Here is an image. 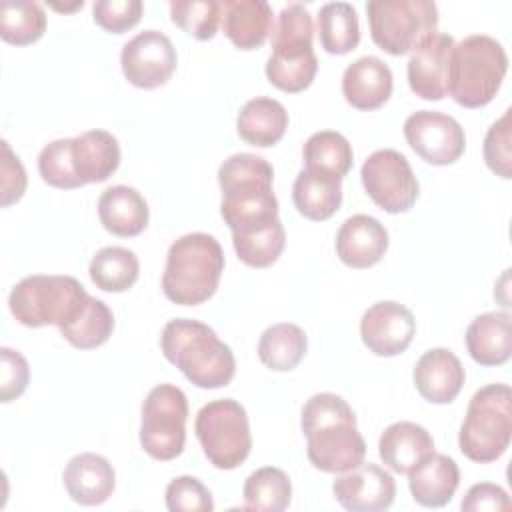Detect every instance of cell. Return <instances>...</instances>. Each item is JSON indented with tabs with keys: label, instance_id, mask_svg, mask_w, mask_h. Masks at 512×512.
<instances>
[{
	"label": "cell",
	"instance_id": "f1b7e54d",
	"mask_svg": "<svg viewBox=\"0 0 512 512\" xmlns=\"http://www.w3.org/2000/svg\"><path fill=\"white\" fill-rule=\"evenodd\" d=\"M288 128V112L286 108L266 96H258L248 100L236 118L238 136L250 146L268 148L280 142Z\"/></svg>",
	"mask_w": 512,
	"mask_h": 512
},
{
	"label": "cell",
	"instance_id": "83f0119b",
	"mask_svg": "<svg viewBox=\"0 0 512 512\" xmlns=\"http://www.w3.org/2000/svg\"><path fill=\"white\" fill-rule=\"evenodd\" d=\"M342 180L318 170L304 168L292 186L296 210L308 220H328L342 204Z\"/></svg>",
	"mask_w": 512,
	"mask_h": 512
},
{
	"label": "cell",
	"instance_id": "e0dca14e",
	"mask_svg": "<svg viewBox=\"0 0 512 512\" xmlns=\"http://www.w3.org/2000/svg\"><path fill=\"white\" fill-rule=\"evenodd\" d=\"M450 34L434 32L420 42L408 60V84L422 100H442L448 94V66L454 48Z\"/></svg>",
	"mask_w": 512,
	"mask_h": 512
},
{
	"label": "cell",
	"instance_id": "d6986e66",
	"mask_svg": "<svg viewBox=\"0 0 512 512\" xmlns=\"http://www.w3.org/2000/svg\"><path fill=\"white\" fill-rule=\"evenodd\" d=\"M386 250L388 232L368 214H354L338 228L336 254L350 268H370L382 260Z\"/></svg>",
	"mask_w": 512,
	"mask_h": 512
},
{
	"label": "cell",
	"instance_id": "603a6c76",
	"mask_svg": "<svg viewBox=\"0 0 512 512\" xmlns=\"http://www.w3.org/2000/svg\"><path fill=\"white\" fill-rule=\"evenodd\" d=\"M378 454L392 472L408 474L422 460L434 454V440L420 424L394 422L382 432L378 440Z\"/></svg>",
	"mask_w": 512,
	"mask_h": 512
},
{
	"label": "cell",
	"instance_id": "4dcf8cb0",
	"mask_svg": "<svg viewBox=\"0 0 512 512\" xmlns=\"http://www.w3.org/2000/svg\"><path fill=\"white\" fill-rule=\"evenodd\" d=\"M316 28L320 46L328 54H346L360 42L356 8L348 2H328L318 10Z\"/></svg>",
	"mask_w": 512,
	"mask_h": 512
},
{
	"label": "cell",
	"instance_id": "30bf717a",
	"mask_svg": "<svg viewBox=\"0 0 512 512\" xmlns=\"http://www.w3.org/2000/svg\"><path fill=\"white\" fill-rule=\"evenodd\" d=\"M200 446L218 470H234L252 450V434L244 406L232 398L204 404L194 420Z\"/></svg>",
	"mask_w": 512,
	"mask_h": 512
},
{
	"label": "cell",
	"instance_id": "5bb4252c",
	"mask_svg": "<svg viewBox=\"0 0 512 512\" xmlns=\"http://www.w3.org/2000/svg\"><path fill=\"white\" fill-rule=\"evenodd\" d=\"M120 64L126 80L138 88L164 86L176 70L178 56L172 40L160 30H144L122 46Z\"/></svg>",
	"mask_w": 512,
	"mask_h": 512
},
{
	"label": "cell",
	"instance_id": "f6af8a7d",
	"mask_svg": "<svg viewBox=\"0 0 512 512\" xmlns=\"http://www.w3.org/2000/svg\"><path fill=\"white\" fill-rule=\"evenodd\" d=\"M460 506L466 512H482V510L498 512V510H508L512 504H510V498L504 488H500L498 484L482 482V484H474L468 488Z\"/></svg>",
	"mask_w": 512,
	"mask_h": 512
},
{
	"label": "cell",
	"instance_id": "d4e9b609",
	"mask_svg": "<svg viewBox=\"0 0 512 512\" xmlns=\"http://www.w3.org/2000/svg\"><path fill=\"white\" fill-rule=\"evenodd\" d=\"M98 216L102 226L122 238L138 236L148 226V204L132 186H110L98 198Z\"/></svg>",
	"mask_w": 512,
	"mask_h": 512
},
{
	"label": "cell",
	"instance_id": "ba28073f",
	"mask_svg": "<svg viewBox=\"0 0 512 512\" xmlns=\"http://www.w3.org/2000/svg\"><path fill=\"white\" fill-rule=\"evenodd\" d=\"M512 438V390L508 384H488L470 398L458 434L460 452L478 464L498 460Z\"/></svg>",
	"mask_w": 512,
	"mask_h": 512
},
{
	"label": "cell",
	"instance_id": "3957f363",
	"mask_svg": "<svg viewBox=\"0 0 512 512\" xmlns=\"http://www.w3.org/2000/svg\"><path fill=\"white\" fill-rule=\"evenodd\" d=\"M160 348L164 358L198 388H222L236 374V358L230 346L200 320L174 318L166 322Z\"/></svg>",
	"mask_w": 512,
	"mask_h": 512
},
{
	"label": "cell",
	"instance_id": "4316f807",
	"mask_svg": "<svg viewBox=\"0 0 512 512\" xmlns=\"http://www.w3.org/2000/svg\"><path fill=\"white\" fill-rule=\"evenodd\" d=\"M72 162L82 184L104 182L120 166V146L106 130H88L72 138Z\"/></svg>",
	"mask_w": 512,
	"mask_h": 512
},
{
	"label": "cell",
	"instance_id": "44dd1931",
	"mask_svg": "<svg viewBox=\"0 0 512 512\" xmlns=\"http://www.w3.org/2000/svg\"><path fill=\"white\" fill-rule=\"evenodd\" d=\"M392 70L378 56H362L346 66L342 74V94L358 110H376L392 94Z\"/></svg>",
	"mask_w": 512,
	"mask_h": 512
},
{
	"label": "cell",
	"instance_id": "4fadbf2b",
	"mask_svg": "<svg viewBox=\"0 0 512 512\" xmlns=\"http://www.w3.org/2000/svg\"><path fill=\"white\" fill-rule=\"evenodd\" d=\"M404 138L408 146L432 166L456 162L466 148L464 128L456 118L438 110L412 112L404 122Z\"/></svg>",
	"mask_w": 512,
	"mask_h": 512
},
{
	"label": "cell",
	"instance_id": "7bdbcfd3",
	"mask_svg": "<svg viewBox=\"0 0 512 512\" xmlns=\"http://www.w3.org/2000/svg\"><path fill=\"white\" fill-rule=\"evenodd\" d=\"M0 366V400L12 402L24 394L30 380V368L18 350L6 346L0 348Z\"/></svg>",
	"mask_w": 512,
	"mask_h": 512
},
{
	"label": "cell",
	"instance_id": "484cf974",
	"mask_svg": "<svg viewBox=\"0 0 512 512\" xmlns=\"http://www.w3.org/2000/svg\"><path fill=\"white\" fill-rule=\"evenodd\" d=\"M512 318L508 312H486L476 316L466 328V348L480 366H500L512 352Z\"/></svg>",
	"mask_w": 512,
	"mask_h": 512
},
{
	"label": "cell",
	"instance_id": "8d00e7d4",
	"mask_svg": "<svg viewBox=\"0 0 512 512\" xmlns=\"http://www.w3.org/2000/svg\"><path fill=\"white\" fill-rule=\"evenodd\" d=\"M232 244L238 258L246 266L266 268L280 258L286 244V232L278 218L268 226H262L250 232L232 234Z\"/></svg>",
	"mask_w": 512,
	"mask_h": 512
},
{
	"label": "cell",
	"instance_id": "74e56055",
	"mask_svg": "<svg viewBox=\"0 0 512 512\" xmlns=\"http://www.w3.org/2000/svg\"><path fill=\"white\" fill-rule=\"evenodd\" d=\"M172 22L196 40H210L220 26V2L218 0H172Z\"/></svg>",
	"mask_w": 512,
	"mask_h": 512
},
{
	"label": "cell",
	"instance_id": "2e32d148",
	"mask_svg": "<svg viewBox=\"0 0 512 512\" xmlns=\"http://www.w3.org/2000/svg\"><path fill=\"white\" fill-rule=\"evenodd\" d=\"M334 498L350 512L388 510L396 496V482L390 472L372 462H362L352 470L340 472L332 484Z\"/></svg>",
	"mask_w": 512,
	"mask_h": 512
},
{
	"label": "cell",
	"instance_id": "52a82bcc",
	"mask_svg": "<svg viewBox=\"0 0 512 512\" xmlns=\"http://www.w3.org/2000/svg\"><path fill=\"white\" fill-rule=\"evenodd\" d=\"M88 300L90 294L72 276L34 274L12 288L8 306L12 316L28 328L54 324L60 330L80 316Z\"/></svg>",
	"mask_w": 512,
	"mask_h": 512
},
{
	"label": "cell",
	"instance_id": "ffe728a7",
	"mask_svg": "<svg viewBox=\"0 0 512 512\" xmlns=\"http://www.w3.org/2000/svg\"><path fill=\"white\" fill-rule=\"evenodd\" d=\"M220 24L240 50L260 48L274 30V12L266 0L220 2Z\"/></svg>",
	"mask_w": 512,
	"mask_h": 512
},
{
	"label": "cell",
	"instance_id": "60d3db41",
	"mask_svg": "<svg viewBox=\"0 0 512 512\" xmlns=\"http://www.w3.org/2000/svg\"><path fill=\"white\" fill-rule=\"evenodd\" d=\"M166 508L170 512H212L210 490L194 476H176L166 486Z\"/></svg>",
	"mask_w": 512,
	"mask_h": 512
},
{
	"label": "cell",
	"instance_id": "ee69618b",
	"mask_svg": "<svg viewBox=\"0 0 512 512\" xmlns=\"http://www.w3.org/2000/svg\"><path fill=\"white\" fill-rule=\"evenodd\" d=\"M26 170L20 158L10 150L8 142L2 140V200L0 204L6 208L18 202L26 190Z\"/></svg>",
	"mask_w": 512,
	"mask_h": 512
},
{
	"label": "cell",
	"instance_id": "277c9868",
	"mask_svg": "<svg viewBox=\"0 0 512 512\" xmlns=\"http://www.w3.org/2000/svg\"><path fill=\"white\" fill-rule=\"evenodd\" d=\"M222 272L224 252L220 242L204 232L184 234L170 244L166 254L164 296L180 306L202 304L216 292Z\"/></svg>",
	"mask_w": 512,
	"mask_h": 512
},
{
	"label": "cell",
	"instance_id": "f546056e",
	"mask_svg": "<svg viewBox=\"0 0 512 512\" xmlns=\"http://www.w3.org/2000/svg\"><path fill=\"white\" fill-rule=\"evenodd\" d=\"M306 350H308L306 332L292 322H280L266 328L258 342L260 362L274 372L294 370L304 358Z\"/></svg>",
	"mask_w": 512,
	"mask_h": 512
},
{
	"label": "cell",
	"instance_id": "9a60e30c",
	"mask_svg": "<svg viewBox=\"0 0 512 512\" xmlns=\"http://www.w3.org/2000/svg\"><path fill=\"white\" fill-rule=\"evenodd\" d=\"M416 334V320L412 312L394 300L372 304L360 320V336L366 348L376 356L402 354Z\"/></svg>",
	"mask_w": 512,
	"mask_h": 512
},
{
	"label": "cell",
	"instance_id": "d590c367",
	"mask_svg": "<svg viewBox=\"0 0 512 512\" xmlns=\"http://www.w3.org/2000/svg\"><path fill=\"white\" fill-rule=\"evenodd\" d=\"M114 330V314L106 302L90 296L80 316L68 326L60 328V334L68 344L80 350H92L102 346Z\"/></svg>",
	"mask_w": 512,
	"mask_h": 512
},
{
	"label": "cell",
	"instance_id": "7c38bea8",
	"mask_svg": "<svg viewBox=\"0 0 512 512\" xmlns=\"http://www.w3.org/2000/svg\"><path fill=\"white\" fill-rule=\"evenodd\" d=\"M360 178L372 202L388 214L410 210L420 192L410 162L394 148L372 152L362 164Z\"/></svg>",
	"mask_w": 512,
	"mask_h": 512
},
{
	"label": "cell",
	"instance_id": "1f68e13d",
	"mask_svg": "<svg viewBox=\"0 0 512 512\" xmlns=\"http://www.w3.org/2000/svg\"><path fill=\"white\" fill-rule=\"evenodd\" d=\"M88 274L96 288L104 292H124L138 280L140 264L132 250L122 246H106L92 256Z\"/></svg>",
	"mask_w": 512,
	"mask_h": 512
},
{
	"label": "cell",
	"instance_id": "8992f818",
	"mask_svg": "<svg viewBox=\"0 0 512 512\" xmlns=\"http://www.w3.org/2000/svg\"><path fill=\"white\" fill-rule=\"evenodd\" d=\"M314 24L304 4H288L280 10L272 30V54L266 62V78L282 92H302L318 72L312 48Z\"/></svg>",
	"mask_w": 512,
	"mask_h": 512
},
{
	"label": "cell",
	"instance_id": "5b68a950",
	"mask_svg": "<svg viewBox=\"0 0 512 512\" xmlns=\"http://www.w3.org/2000/svg\"><path fill=\"white\" fill-rule=\"evenodd\" d=\"M508 72L502 44L486 34H472L454 44L448 66V94L464 108H480L494 100Z\"/></svg>",
	"mask_w": 512,
	"mask_h": 512
},
{
	"label": "cell",
	"instance_id": "7a4b0ae2",
	"mask_svg": "<svg viewBox=\"0 0 512 512\" xmlns=\"http://www.w3.org/2000/svg\"><path fill=\"white\" fill-rule=\"evenodd\" d=\"M272 164L256 154H232L218 168L222 190L220 214L232 234L250 232L278 220V200L272 190Z\"/></svg>",
	"mask_w": 512,
	"mask_h": 512
},
{
	"label": "cell",
	"instance_id": "6da1fadb",
	"mask_svg": "<svg viewBox=\"0 0 512 512\" xmlns=\"http://www.w3.org/2000/svg\"><path fill=\"white\" fill-rule=\"evenodd\" d=\"M300 426L314 468L340 474L364 462L366 442L356 428L354 410L342 396L332 392L310 396L302 408Z\"/></svg>",
	"mask_w": 512,
	"mask_h": 512
},
{
	"label": "cell",
	"instance_id": "cb8c5ba5",
	"mask_svg": "<svg viewBox=\"0 0 512 512\" xmlns=\"http://www.w3.org/2000/svg\"><path fill=\"white\" fill-rule=\"evenodd\" d=\"M460 484V470L454 458L446 454H430L408 472L412 498L426 508L446 506Z\"/></svg>",
	"mask_w": 512,
	"mask_h": 512
},
{
	"label": "cell",
	"instance_id": "d6a6232c",
	"mask_svg": "<svg viewBox=\"0 0 512 512\" xmlns=\"http://www.w3.org/2000/svg\"><path fill=\"white\" fill-rule=\"evenodd\" d=\"M302 156H304L306 168L332 174L340 180L350 172L354 164V152L350 142L340 132H334V130L314 132L306 140Z\"/></svg>",
	"mask_w": 512,
	"mask_h": 512
},
{
	"label": "cell",
	"instance_id": "9c48e42d",
	"mask_svg": "<svg viewBox=\"0 0 512 512\" xmlns=\"http://www.w3.org/2000/svg\"><path fill=\"white\" fill-rule=\"evenodd\" d=\"M366 14L374 44L392 56L412 52L438 28L432 0H370Z\"/></svg>",
	"mask_w": 512,
	"mask_h": 512
},
{
	"label": "cell",
	"instance_id": "7402d4cb",
	"mask_svg": "<svg viewBox=\"0 0 512 512\" xmlns=\"http://www.w3.org/2000/svg\"><path fill=\"white\" fill-rule=\"evenodd\" d=\"M62 480L68 496L82 506H98L106 502L116 486L112 464L94 452H84L70 458Z\"/></svg>",
	"mask_w": 512,
	"mask_h": 512
},
{
	"label": "cell",
	"instance_id": "b9f144b4",
	"mask_svg": "<svg viewBox=\"0 0 512 512\" xmlns=\"http://www.w3.org/2000/svg\"><path fill=\"white\" fill-rule=\"evenodd\" d=\"M144 12L140 0H96L92 4L94 22L112 34H122L134 28Z\"/></svg>",
	"mask_w": 512,
	"mask_h": 512
},
{
	"label": "cell",
	"instance_id": "f35d334b",
	"mask_svg": "<svg viewBox=\"0 0 512 512\" xmlns=\"http://www.w3.org/2000/svg\"><path fill=\"white\" fill-rule=\"evenodd\" d=\"M38 172L42 180L54 188H80L84 186L78 178L72 162V138H60L48 142L38 154Z\"/></svg>",
	"mask_w": 512,
	"mask_h": 512
},
{
	"label": "cell",
	"instance_id": "8fae6325",
	"mask_svg": "<svg viewBox=\"0 0 512 512\" xmlns=\"http://www.w3.org/2000/svg\"><path fill=\"white\" fill-rule=\"evenodd\" d=\"M188 400L174 384L154 386L142 404L140 446L156 460H174L186 442Z\"/></svg>",
	"mask_w": 512,
	"mask_h": 512
},
{
	"label": "cell",
	"instance_id": "ac0fdd59",
	"mask_svg": "<svg viewBox=\"0 0 512 512\" xmlns=\"http://www.w3.org/2000/svg\"><path fill=\"white\" fill-rule=\"evenodd\" d=\"M412 376L418 394L432 404H450L466 380L460 358L448 348L426 350L418 358Z\"/></svg>",
	"mask_w": 512,
	"mask_h": 512
},
{
	"label": "cell",
	"instance_id": "836d02e7",
	"mask_svg": "<svg viewBox=\"0 0 512 512\" xmlns=\"http://www.w3.org/2000/svg\"><path fill=\"white\" fill-rule=\"evenodd\" d=\"M244 508L280 512L290 506L292 484L284 470L274 466H264L252 472L242 488Z\"/></svg>",
	"mask_w": 512,
	"mask_h": 512
},
{
	"label": "cell",
	"instance_id": "e575fe53",
	"mask_svg": "<svg viewBox=\"0 0 512 512\" xmlns=\"http://www.w3.org/2000/svg\"><path fill=\"white\" fill-rule=\"evenodd\" d=\"M46 14L32 0H4L0 4V36L8 44L26 46L42 38Z\"/></svg>",
	"mask_w": 512,
	"mask_h": 512
},
{
	"label": "cell",
	"instance_id": "ab89813d",
	"mask_svg": "<svg viewBox=\"0 0 512 512\" xmlns=\"http://www.w3.org/2000/svg\"><path fill=\"white\" fill-rule=\"evenodd\" d=\"M512 110H506L486 132L484 138V162L500 178H512V134H510Z\"/></svg>",
	"mask_w": 512,
	"mask_h": 512
}]
</instances>
